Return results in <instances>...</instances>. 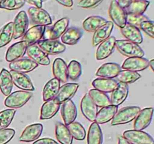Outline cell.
<instances>
[{"label":"cell","instance_id":"cell-1","mask_svg":"<svg viewBox=\"0 0 154 144\" xmlns=\"http://www.w3.org/2000/svg\"><path fill=\"white\" fill-rule=\"evenodd\" d=\"M141 108L135 106H126L119 110L111 120V125L115 126L131 122L135 120Z\"/></svg>","mask_w":154,"mask_h":144},{"label":"cell","instance_id":"cell-2","mask_svg":"<svg viewBox=\"0 0 154 144\" xmlns=\"http://www.w3.org/2000/svg\"><path fill=\"white\" fill-rule=\"evenodd\" d=\"M115 47L119 52L125 56L129 57H144V52L142 48L137 44L128 40H116Z\"/></svg>","mask_w":154,"mask_h":144},{"label":"cell","instance_id":"cell-3","mask_svg":"<svg viewBox=\"0 0 154 144\" xmlns=\"http://www.w3.org/2000/svg\"><path fill=\"white\" fill-rule=\"evenodd\" d=\"M32 96V93L31 92L20 91L14 92L11 93L8 96H7L5 100V105L8 108L16 109V108L22 107L29 101Z\"/></svg>","mask_w":154,"mask_h":144},{"label":"cell","instance_id":"cell-4","mask_svg":"<svg viewBox=\"0 0 154 144\" xmlns=\"http://www.w3.org/2000/svg\"><path fill=\"white\" fill-rule=\"evenodd\" d=\"M28 13L32 23L35 24V26H48L52 24V19L49 13L42 8H29Z\"/></svg>","mask_w":154,"mask_h":144},{"label":"cell","instance_id":"cell-5","mask_svg":"<svg viewBox=\"0 0 154 144\" xmlns=\"http://www.w3.org/2000/svg\"><path fill=\"white\" fill-rule=\"evenodd\" d=\"M108 14L114 24H116L119 28H123L126 24L127 13L124 8L120 6L117 0L111 1Z\"/></svg>","mask_w":154,"mask_h":144},{"label":"cell","instance_id":"cell-6","mask_svg":"<svg viewBox=\"0 0 154 144\" xmlns=\"http://www.w3.org/2000/svg\"><path fill=\"white\" fill-rule=\"evenodd\" d=\"M123 137L131 144H154V139L149 134L138 130H127L123 132Z\"/></svg>","mask_w":154,"mask_h":144},{"label":"cell","instance_id":"cell-7","mask_svg":"<svg viewBox=\"0 0 154 144\" xmlns=\"http://www.w3.org/2000/svg\"><path fill=\"white\" fill-rule=\"evenodd\" d=\"M69 24V19L68 17H63L59 20L51 27H46L44 36H46L47 39L57 40L61 37L63 33L68 28ZM45 38V39H46Z\"/></svg>","mask_w":154,"mask_h":144},{"label":"cell","instance_id":"cell-8","mask_svg":"<svg viewBox=\"0 0 154 144\" xmlns=\"http://www.w3.org/2000/svg\"><path fill=\"white\" fill-rule=\"evenodd\" d=\"M38 47L47 55H57L65 52L66 46L57 40L44 39L37 43Z\"/></svg>","mask_w":154,"mask_h":144},{"label":"cell","instance_id":"cell-9","mask_svg":"<svg viewBox=\"0 0 154 144\" xmlns=\"http://www.w3.org/2000/svg\"><path fill=\"white\" fill-rule=\"evenodd\" d=\"M14 39L23 37L28 30L29 18L25 10H21L17 14L14 20Z\"/></svg>","mask_w":154,"mask_h":144},{"label":"cell","instance_id":"cell-10","mask_svg":"<svg viewBox=\"0 0 154 144\" xmlns=\"http://www.w3.org/2000/svg\"><path fill=\"white\" fill-rule=\"evenodd\" d=\"M154 112L153 107H146L141 110L134 122V129L143 130L151 123Z\"/></svg>","mask_w":154,"mask_h":144},{"label":"cell","instance_id":"cell-11","mask_svg":"<svg viewBox=\"0 0 154 144\" xmlns=\"http://www.w3.org/2000/svg\"><path fill=\"white\" fill-rule=\"evenodd\" d=\"M79 88V84L78 83H66L60 86V90L55 98L54 101L58 104H63L66 100H71Z\"/></svg>","mask_w":154,"mask_h":144},{"label":"cell","instance_id":"cell-12","mask_svg":"<svg viewBox=\"0 0 154 144\" xmlns=\"http://www.w3.org/2000/svg\"><path fill=\"white\" fill-rule=\"evenodd\" d=\"M81 110L83 115L87 120L95 122L96 114L98 112V107L93 101L88 93H87L81 100Z\"/></svg>","mask_w":154,"mask_h":144},{"label":"cell","instance_id":"cell-13","mask_svg":"<svg viewBox=\"0 0 154 144\" xmlns=\"http://www.w3.org/2000/svg\"><path fill=\"white\" fill-rule=\"evenodd\" d=\"M45 28L46 26H33L26 32L24 35L23 36L22 40L25 42L27 46L35 44L44 37Z\"/></svg>","mask_w":154,"mask_h":144},{"label":"cell","instance_id":"cell-14","mask_svg":"<svg viewBox=\"0 0 154 144\" xmlns=\"http://www.w3.org/2000/svg\"><path fill=\"white\" fill-rule=\"evenodd\" d=\"M149 67V60L144 57H129L122 64L121 68L124 70L138 72L144 70Z\"/></svg>","mask_w":154,"mask_h":144},{"label":"cell","instance_id":"cell-15","mask_svg":"<svg viewBox=\"0 0 154 144\" xmlns=\"http://www.w3.org/2000/svg\"><path fill=\"white\" fill-rule=\"evenodd\" d=\"M38 64L35 62L31 58H22L14 60L9 64V68L11 70L20 72V73L26 74L32 71L36 68Z\"/></svg>","mask_w":154,"mask_h":144},{"label":"cell","instance_id":"cell-16","mask_svg":"<svg viewBox=\"0 0 154 144\" xmlns=\"http://www.w3.org/2000/svg\"><path fill=\"white\" fill-rule=\"evenodd\" d=\"M116 38L114 36H110L108 38L99 44L96 50V57L97 60H103L112 54L115 48Z\"/></svg>","mask_w":154,"mask_h":144},{"label":"cell","instance_id":"cell-17","mask_svg":"<svg viewBox=\"0 0 154 144\" xmlns=\"http://www.w3.org/2000/svg\"><path fill=\"white\" fill-rule=\"evenodd\" d=\"M26 53L29 57L38 64L47 66L51 63L49 57L38 47L37 44L27 46Z\"/></svg>","mask_w":154,"mask_h":144},{"label":"cell","instance_id":"cell-18","mask_svg":"<svg viewBox=\"0 0 154 144\" xmlns=\"http://www.w3.org/2000/svg\"><path fill=\"white\" fill-rule=\"evenodd\" d=\"M114 28V22L112 21H107L94 32L93 36V45L97 46L111 36Z\"/></svg>","mask_w":154,"mask_h":144},{"label":"cell","instance_id":"cell-19","mask_svg":"<svg viewBox=\"0 0 154 144\" xmlns=\"http://www.w3.org/2000/svg\"><path fill=\"white\" fill-rule=\"evenodd\" d=\"M10 74L11 75L13 83L17 87L23 91H34L35 87L33 86L32 82L26 74L14 71V70H11Z\"/></svg>","mask_w":154,"mask_h":144},{"label":"cell","instance_id":"cell-20","mask_svg":"<svg viewBox=\"0 0 154 144\" xmlns=\"http://www.w3.org/2000/svg\"><path fill=\"white\" fill-rule=\"evenodd\" d=\"M43 131V125L40 123L28 125L23 130V133L20 136V140L21 142H32L36 140L42 135Z\"/></svg>","mask_w":154,"mask_h":144},{"label":"cell","instance_id":"cell-21","mask_svg":"<svg viewBox=\"0 0 154 144\" xmlns=\"http://www.w3.org/2000/svg\"><path fill=\"white\" fill-rule=\"evenodd\" d=\"M129 94V86L123 82H118L116 88L111 93V103L112 105L117 106L122 104L127 98Z\"/></svg>","mask_w":154,"mask_h":144},{"label":"cell","instance_id":"cell-22","mask_svg":"<svg viewBox=\"0 0 154 144\" xmlns=\"http://www.w3.org/2000/svg\"><path fill=\"white\" fill-rule=\"evenodd\" d=\"M122 34L128 40L133 43L140 44L143 42V36L139 28L126 22V25L120 28Z\"/></svg>","mask_w":154,"mask_h":144},{"label":"cell","instance_id":"cell-23","mask_svg":"<svg viewBox=\"0 0 154 144\" xmlns=\"http://www.w3.org/2000/svg\"><path fill=\"white\" fill-rule=\"evenodd\" d=\"M61 116L66 126L75 122L78 116V110L72 99L66 100L61 106Z\"/></svg>","mask_w":154,"mask_h":144},{"label":"cell","instance_id":"cell-24","mask_svg":"<svg viewBox=\"0 0 154 144\" xmlns=\"http://www.w3.org/2000/svg\"><path fill=\"white\" fill-rule=\"evenodd\" d=\"M27 45L23 40L18 41L12 44L8 49L5 55V59L7 62H11L14 60L21 58L26 52Z\"/></svg>","mask_w":154,"mask_h":144},{"label":"cell","instance_id":"cell-25","mask_svg":"<svg viewBox=\"0 0 154 144\" xmlns=\"http://www.w3.org/2000/svg\"><path fill=\"white\" fill-rule=\"evenodd\" d=\"M121 70V66L117 63L108 62L102 64L96 72V76L101 78L114 79Z\"/></svg>","mask_w":154,"mask_h":144},{"label":"cell","instance_id":"cell-26","mask_svg":"<svg viewBox=\"0 0 154 144\" xmlns=\"http://www.w3.org/2000/svg\"><path fill=\"white\" fill-rule=\"evenodd\" d=\"M66 62L61 58H57L54 60L53 63V74L54 77L58 79L60 82L66 83L67 82L68 77V68Z\"/></svg>","mask_w":154,"mask_h":144},{"label":"cell","instance_id":"cell-27","mask_svg":"<svg viewBox=\"0 0 154 144\" xmlns=\"http://www.w3.org/2000/svg\"><path fill=\"white\" fill-rule=\"evenodd\" d=\"M118 110V106L114 105H108L101 108L96 114L95 122L98 124H105L111 121Z\"/></svg>","mask_w":154,"mask_h":144},{"label":"cell","instance_id":"cell-28","mask_svg":"<svg viewBox=\"0 0 154 144\" xmlns=\"http://www.w3.org/2000/svg\"><path fill=\"white\" fill-rule=\"evenodd\" d=\"M118 84L116 80L109 78H97L92 82V86L96 89L105 93L112 92Z\"/></svg>","mask_w":154,"mask_h":144},{"label":"cell","instance_id":"cell-29","mask_svg":"<svg viewBox=\"0 0 154 144\" xmlns=\"http://www.w3.org/2000/svg\"><path fill=\"white\" fill-rule=\"evenodd\" d=\"M60 88V81L57 78H53L50 80L46 84L43 89V100L45 101L52 100L55 98L57 94L58 93Z\"/></svg>","mask_w":154,"mask_h":144},{"label":"cell","instance_id":"cell-30","mask_svg":"<svg viewBox=\"0 0 154 144\" xmlns=\"http://www.w3.org/2000/svg\"><path fill=\"white\" fill-rule=\"evenodd\" d=\"M83 35V32L79 28L70 27L66 30L61 36L62 42L65 44L75 45L79 41Z\"/></svg>","mask_w":154,"mask_h":144},{"label":"cell","instance_id":"cell-31","mask_svg":"<svg viewBox=\"0 0 154 144\" xmlns=\"http://www.w3.org/2000/svg\"><path fill=\"white\" fill-rule=\"evenodd\" d=\"M60 108V104L56 103L54 99L47 100L41 108L40 118L42 120H47L53 118Z\"/></svg>","mask_w":154,"mask_h":144},{"label":"cell","instance_id":"cell-32","mask_svg":"<svg viewBox=\"0 0 154 144\" xmlns=\"http://www.w3.org/2000/svg\"><path fill=\"white\" fill-rule=\"evenodd\" d=\"M55 134L60 144H72L73 137L65 124L60 122L56 123Z\"/></svg>","mask_w":154,"mask_h":144},{"label":"cell","instance_id":"cell-33","mask_svg":"<svg viewBox=\"0 0 154 144\" xmlns=\"http://www.w3.org/2000/svg\"><path fill=\"white\" fill-rule=\"evenodd\" d=\"M13 80L10 71L6 69H2L0 72V90L5 96H8L13 88Z\"/></svg>","mask_w":154,"mask_h":144},{"label":"cell","instance_id":"cell-34","mask_svg":"<svg viewBox=\"0 0 154 144\" xmlns=\"http://www.w3.org/2000/svg\"><path fill=\"white\" fill-rule=\"evenodd\" d=\"M103 134L101 127L96 122H93L89 128L87 134V143L88 144H102Z\"/></svg>","mask_w":154,"mask_h":144},{"label":"cell","instance_id":"cell-35","mask_svg":"<svg viewBox=\"0 0 154 144\" xmlns=\"http://www.w3.org/2000/svg\"><path fill=\"white\" fill-rule=\"evenodd\" d=\"M88 94L97 107L102 108L111 104V99L107 95L106 93L102 92L96 88H92L89 91Z\"/></svg>","mask_w":154,"mask_h":144},{"label":"cell","instance_id":"cell-36","mask_svg":"<svg viewBox=\"0 0 154 144\" xmlns=\"http://www.w3.org/2000/svg\"><path fill=\"white\" fill-rule=\"evenodd\" d=\"M105 18L100 16H90L83 22V28L89 32H94L102 24L107 22Z\"/></svg>","mask_w":154,"mask_h":144},{"label":"cell","instance_id":"cell-37","mask_svg":"<svg viewBox=\"0 0 154 144\" xmlns=\"http://www.w3.org/2000/svg\"><path fill=\"white\" fill-rule=\"evenodd\" d=\"M150 4L148 0H135L125 10L130 14H144Z\"/></svg>","mask_w":154,"mask_h":144},{"label":"cell","instance_id":"cell-38","mask_svg":"<svg viewBox=\"0 0 154 144\" xmlns=\"http://www.w3.org/2000/svg\"><path fill=\"white\" fill-rule=\"evenodd\" d=\"M14 38V22H9L0 29V48L8 44Z\"/></svg>","mask_w":154,"mask_h":144},{"label":"cell","instance_id":"cell-39","mask_svg":"<svg viewBox=\"0 0 154 144\" xmlns=\"http://www.w3.org/2000/svg\"><path fill=\"white\" fill-rule=\"evenodd\" d=\"M141 77V74L138 72L132 71L129 70H120V73L116 76V80L118 82H123V83L130 84L135 82L138 80Z\"/></svg>","mask_w":154,"mask_h":144},{"label":"cell","instance_id":"cell-40","mask_svg":"<svg viewBox=\"0 0 154 144\" xmlns=\"http://www.w3.org/2000/svg\"><path fill=\"white\" fill-rule=\"evenodd\" d=\"M69 132L73 139L77 140H84L86 137V130L84 126L78 122H73L67 125Z\"/></svg>","mask_w":154,"mask_h":144},{"label":"cell","instance_id":"cell-41","mask_svg":"<svg viewBox=\"0 0 154 144\" xmlns=\"http://www.w3.org/2000/svg\"><path fill=\"white\" fill-rule=\"evenodd\" d=\"M15 113L14 109H7L0 112V130L7 128L10 125Z\"/></svg>","mask_w":154,"mask_h":144},{"label":"cell","instance_id":"cell-42","mask_svg":"<svg viewBox=\"0 0 154 144\" xmlns=\"http://www.w3.org/2000/svg\"><path fill=\"white\" fill-rule=\"evenodd\" d=\"M68 68V77L72 80H76L82 74V68L80 62L76 60H72Z\"/></svg>","mask_w":154,"mask_h":144},{"label":"cell","instance_id":"cell-43","mask_svg":"<svg viewBox=\"0 0 154 144\" xmlns=\"http://www.w3.org/2000/svg\"><path fill=\"white\" fill-rule=\"evenodd\" d=\"M25 0H0V8L8 10H17L25 4Z\"/></svg>","mask_w":154,"mask_h":144},{"label":"cell","instance_id":"cell-44","mask_svg":"<svg viewBox=\"0 0 154 144\" xmlns=\"http://www.w3.org/2000/svg\"><path fill=\"white\" fill-rule=\"evenodd\" d=\"M149 20L148 16L144 14H127V17H126V22L130 23L135 26L139 28L141 24L144 21Z\"/></svg>","mask_w":154,"mask_h":144},{"label":"cell","instance_id":"cell-45","mask_svg":"<svg viewBox=\"0 0 154 144\" xmlns=\"http://www.w3.org/2000/svg\"><path fill=\"white\" fill-rule=\"evenodd\" d=\"M15 134V130L12 128L0 130V144H6L12 140Z\"/></svg>","mask_w":154,"mask_h":144},{"label":"cell","instance_id":"cell-46","mask_svg":"<svg viewBox=\"0 0 154 144\" xmlns=\"http://www.w3.org/2000/svg\"><path fill=\"white\" fill-rule=\"evenodd\" d=\"M139 28L146 33L150 38H154V21L147 20L143 22L140 26Z\"/></svg>","mask_w":154,"mask_h":144},{"label":"cell","instance_id":"cell-47","mask_svg":"<svg viewBox=\"0 0 154 144\" xmlns=\"http://www.w3.org/2000/svg\"><path fill=\"white\" fill-rule=\"evenodd\" d=\"M103 2V0H81L78 6L83 8H93L97 7Z\"/></svg>","mask_w":154,"mask_h":144},{"label":"cell","instance_id":"cell-48","mask_svg":"<svg viewBox=\"0 0 154 144\" xmlns=\"http://www.w3.org/2000/svg\"><path fill=\"white\" fill-rule=\"evenodd\" d=\"M32 144H59V142H57L56 140H54L51 139V138L45 137L37 140L35 141Z\"/></svg>","mask_w":154,"mask_h":144},{"label":"cell","instance_id":"cell-49","mask_svg":"<svg viewBox=\"0 0 154 144\" xmlns=\"http://www.w3.org/2000/svg\"><path fill=\"white\" fill-rule=\"evenodd\" d=\"M56 1L65 7L70 8L73 5V0H56Z\"/></svg>","mask_w":154,"mask_h":144},{"label":"cell","instance_id":"cell-50","mask_svg":"<svg viewBox=\"0 0 154 144\" xmlns=\"http://www.w3.org/2000/svg\"><path fill=\"white\" fill-rule=\"evenodd\" d=\"M135 0H117V2H118L120 6H121L123 8L126 9Z\"/></svg>","mask_w":154,"mask_h":144},{"label":"cell","instance_id":"cell-51","mask_svg":"<svg viewBox=\"0 0 154 144\" xmlns=\"http://www.w3.org/2000/svg\"><path fill=\"white\" fill-rule=\"evenodd\" d=\"M25 1H26L27 2L32 4L36 8H42L44 0H25Z\"/></svg>","mask_w":154,"mask_h":144},{"label":"cell","instance_id":"cell-52","mask_svg":"<svg viewBox=\"0 0 154 144\" xmlns=\"http://www.w3.org/2000/svg\"><path fill=\"white\" fill-rule=\"evenodd\" d=\"M118 144H131L127 140L125 137H123V136H119L118 138Z\"/></svg>","mask_w":154,"mask_h":144},{"label":"cell","instance_id":"cell-53","mask_svg":"<svg viewBox=\"0 0 154 144\" xmlns=\"http://www.w3.org/2000/svg\"><path fill=\"white\" fill-rule=\"evenodd\" d=\"M149 66L151 68V69L154 72V59H151L150 61H149Z\"/></svg>","mask_w":154,"mask_h":144}]
</instances>
